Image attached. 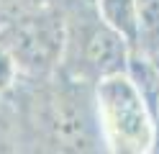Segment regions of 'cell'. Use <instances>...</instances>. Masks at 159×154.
I'll use <instances>...</instances> for the list:
<instances>
[{
	"mask_svg": "<svg viewBox=\"0 0 159 154\" xmlns=\"http://www.w3.org/2000/svg\"><path fill=\"white\" fill-rule=\"evenodd\" d=\"M95 108L105 149L118 154L157 152V121L126 72L95 82Z\"/></svg>",
	"mask_w": 159,
	"mask_h": 154,
	"instance_id": "obj_1",
	"label": "cell"
},
{
	"mask_svg": "<svg viewBox=\"0 0 159 154\" xmlns=\"http://www.w3.org/2000/svg\"><path fill=\"white\" fill-rule=\"evenodd\" d=\"M0 41L8 49L18 75L44 77L62 64L67 21L54 5L31 10L0 23Z\"/></svg>",
	"mask_w": 159,
	"mask_h": 154,
	"instance_id": "obj_2",
	"label": "cell"
},
{
	"mask_svg": "<svg viewBox=\"0 0 159 154\" xmlns=\"http://www.w3.org/2000/svg\"><path fill=\"white\" fill-rule=\"evenodd\" d=\"M77 21L80 23L67 21V44L62 57L67 75L95 85L103 77L126 72L131 57L128 41L103 23L95 10L93 16H82Z\"/></svg>",
	"mask_w": 159,
	"mask_h": 154,
	"instance_id": "obj_3",
	"label": "cell"
},
{
	"mask_svg": "<svg viewBox=\"0 0 159 154\" xmlns=\"http://www.w3.org/2000/svg\"><path fill=\"white\" fill-rule=\"evenodd\" d=\"M85 85H90V82L75 80V87H62L46 98V126L59 147L93 149V144H103L95 108V85L90 98H87V90L80 98V90Z\"/></svg>",
	"mask_w": 159,
	"mask_h": 154,
	"instance_id": "obj_4",
	"label": "cell"
},
{
	"mask_svg": "<svg viewBox=\"0 0 159 154\" xmlns=\"http://www.w3.org/2000/svg\"><path fill=\"white\" fill-rule=\"evenodd\" d=\"M95 13L100 16L103 23H108L116 34H121L128 46H136L139 39V13H136V0H93Z\"/></svg>",
	"mask_w": 159,
	"mask_h": 154,
	"instance_id": "obj_5",
	"label": "cell"
},
{
	"mask_svg": "<svg viewBox=\"0 0 159 154\" xmlns=\"http://www.w3.org/2000/svg\"><path fill=\"white\" fill-rule=\"evenodd\" d=\"M139 13V39L134 51L146 57H159V0H136Z\"/></svg>",
	"mask_w": 159,
	"mask_h": 154,
	"instance_id": "obj_6",
	"label": "cell"
},
{
	"mask_svg": "<svg viewBox=\"0 0 159 154\" xmlns=\"http://www.w3.org/2000/svg\"><path fill=\"white\" fill-rule=\"evenodd\" d=\"M57 0H0V18L11 21L16 16H23V13H31V10H41V8H49L54 5Z\"/></svg>",
	"mask_w": 159,
	"mask_h": 154,
	"instance_id": "obj_7",
	"label": "cell"
},
{
	"mask_svg": "<svg viewBox=\"0 0 159 154\" xmlns=\"http://www.w3.org/2000/svg\"><path fill=\"white\" fill-rule=\"evenodd\" d=\"M0 103H3V100H0ZM5 131H8V123H5V110H3V105H0V149H5L3 144H8Z\"/></svg>",
	"mask_w": 159,
	"mask_h": 154,
	"instance_id": "obj_8",
	"label": "cell"
},
{
	"mask_svg": "<svg viewBox=\"0 0 159 154\" xmlns=\"http://www.w3.org/2000/svg\"><path fill=\"white\" fill-rule=\"evenodd\" d=\"M159 62V57H157ZM154 121H157V152H159V95H157V105H154Z\"/></svg>",
	"mask_w": 159,
	"mask_h": 154,
	"instance_id": "obj_9",
	"label": "cell"
}]
</instances>
